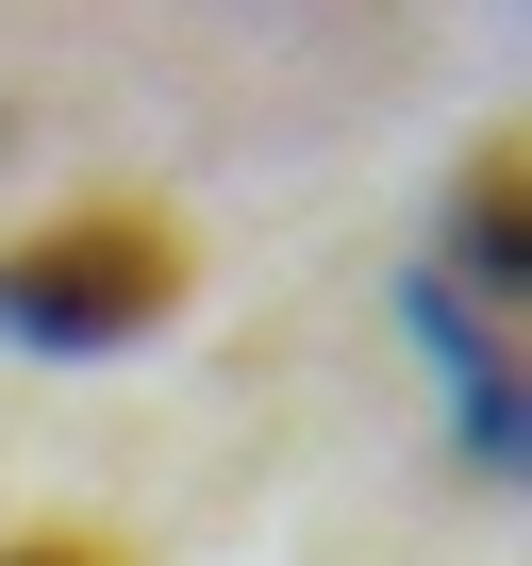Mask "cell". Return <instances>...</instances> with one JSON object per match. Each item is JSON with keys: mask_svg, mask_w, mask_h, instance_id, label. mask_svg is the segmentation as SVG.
Returning a JSON list of instances; mask_svg holds the SVG:
<instances>
[{"mask_svg": "<svg viewBox=\"0 0 532 566\" xmlns=\"http://www.w3.org/2000/svg\"><path fill=\"white\" fill-rule=\"evenodd\" d=\"M183 317V217L167 200H67L0 250V334L18 350H134Z\"/></svg>", "mask_w": 532, "mask_h": 566, "instance_id": "obj_1", "label": "cell"}, {"mask_svg": "<svg viewBox=\"0 0 532 566\" xmlns=\"http://www.w3.org/2000/svg\"><path fill=\"white\" fill-rule=\"evenodd\" d=\"M0 566H134V549L84 533V516H51V533H0Z\"/></svg>", "mask_w": 532, "mask_h": 566, "instance_id": "obj_2", "label": "cell"}]
</instances>
